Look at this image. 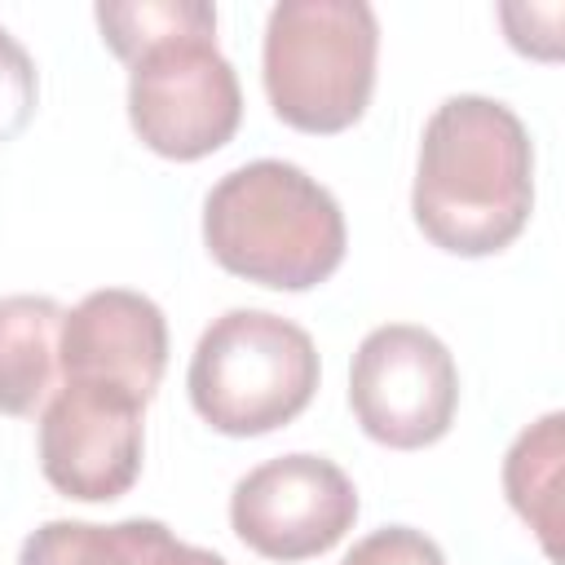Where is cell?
I'll use <instances>...</instances> for the list:
<instances>
[{
  "instance_id": "30bf717a",
  "label": "cell",
  "mask_w": 565,
  "mask_h": 565,
  "mask_svg": "<svg viewBox=\"0 0 565 565\" xmlns=\"http://www.w3.org/2000/svg\"><path fill=\"white\" fill-rule=\"evenodd\" d=\"M62 318L53 296H4L0 300V411L35 415L57 393L62 375Z\"/></svg>"
},
{
  "instance_id": "9c48e42d",
  "label": "cell",
  "mask_w": 565,
  "mask_h": 565,
  "mask_svg": "<svg viewBox=\"0 0 565 565\" xmlns=\"http://www.w3.org/2000/svg\"><path fill=\"white\" fill-rule=\"evenodd\" d=\"M163 366L168 322L163 309L141 291H88L62 318V380H102L150 402Z\"/></svg>"
},
{
  "instance_id": "6da1fadb",
  "label": "cell",
  "mask_w": 565,
  "mask_h": 565,
  "mask_svg": "<svg viewBox=\"0 0 565 565\" xmlns=\"http://www.w3.org/2000/svg\"><path fill=\"white\" fill-rule=\"evenodd\" d=\"M534 150L525 124L494 97H446L424 124L411 212L450 256H494L530 221Z\"/></svg>"
},
{
  "instance_id": "ba28073f",
  "label": "cell",
  "mask_w": 565,
  "mask_h": 565,
  "mask_svg": "<svg viewBox=\"0 0 565 565\" xmlns=\"http://www.w3.org/2000/svg\"><path fill=\"white\" fill-rule=\"evenodd\" d=\"M141 397L102 380H62L40 411V468L79 503H110L141 472Z\"/></svg>"
},
{
  "instance_id": "3957f363",
  "label": "cell",
  "mask_w": 565,
  "mask_h": 565,
  "mask_svg": "<svg viewBox=\"0 0 565 565\" xmlns=\"http://www.w3.org/2000/svg\"><path fill=\"white\" fill-rule=\"evenodd\" d=\"M380 22L362 0H282L265 22V93L300 132L353 128L375 88Z\"/></svg>"
},
{
  "instance_id": "7a4b0ae2",
  "label": "cell",
  "mask_w": 565,
  "mask_h": 565,
  "mask_svg": "<svg viewBox=\"0 0 565 565\" xmlns=\"http://www.w3.org/2000/svg\"><path fill=\"white\" fill-rule=\"evenodd\" d=\"M203 243L234 278L309 291L344 260V212L327 185L282 159L225 172L203 203Z\"/></svg>"
},
{
  "instance_id": "2e32d148",
  "label": "cell",
  "mask_w": 565,
  "mask_h": 565,
  "mask_svg": "<svg viewBox=\"0 0 565 565\" xmlns=\"http://www.w3.org/2000/svg\"><path fill=\"white\" fill-rule=\"evenodd\" d=\"M141 565H230V561L216 556V552H207V547L181 543V539H172L168 525H159L154 539H150V547H146V556H141Z\"/></svg>"
},
{
  "instance_id": "8992f818",
  "label": "cell",
  "mask_w": 565,
  "mask_h": 565,
  "mask_svg": "<svg viewBox=\"0 0 565 565\" xmlns=\"http://www.w3.org/2000/svg\"><path fill=\"white\" fill-rule=\"evenodd\" d=\"M349 406L362 433L393 450H419L450 433L459 371L450 349L411 322L375 327L349 371Z\"/></svg>"
},
{
  "instance_id": "277c9868",
  "label": "cell",
  "mask_w": 565,
  "mask_h": 565,
  "mask_svg": "<svg viewBox=\"0 0 565 565\" xmlns=\"http://www.w3.org/2000/svg\"><path fill=\"white\" fill-rule=\"evenodd\" d=\"M190 402L225 437L291 424L318 388V349L305 327L269 309H230L194 344Z\"/></svg>"
},
{
  "instance_id": "9a60e30c",
  "label": "cell",
  "mask_w": 565,
  "mask_h": 565,
  "mask_svg": "<svg viewBox=\"0 0 565 565\" xmlns=\"http://www.w3.org/2000/svg\"><path fill=\"white\" fill-rule=\"evenodd\" d=\"M340 565H446L441 547L411 525H384L353 543V552Z\"/></svg>"
},
{
  "instance_id": "4fadbf2b",
  "label": "cell",
  "mask_w": 565,
  "mask_h": 565,
  "mask_svg": "<svg viewBox=\"0 0 565 565\" xmlns=\"http://www.w3.org/2000/svg\"><path fill=\"white\" fill-rule=\"evenodd\" d=\"M102 40L119 62H137L146 49L190 35V31H216V9L203 0H132V4H97Z\"/></svg>"
},
{
  "instance_id": "5b68a950",
  "label": "cell",
  "mask_w": 565,
  "mask_h": 565,
  "mask_svg": "<svg viewBox=\"0 0 565 565\" xmlns=\"http://www.w3.org/2000/svg\"><path fill=\"white\" fill-rule=\"evenodd\" d=\"M128 66V119L154 154L190 163L238 132L243 93L234 66L216 49V31L163 40Z\"/></svg>"
},
{
  "instance_id": "7c38bea8",
  "label": "cell",
  "mask_w": 565,
  "mask_h": 565,
  "mask_svg": "<svg viewBox=\"0 0 565 565\" xmlns=\"http://www.w3.org/2000/svg\"><path fill=\"white\" fill-rule=\"evenodd\" d=\"M163 521H119V525H88V521H44L26 534L18 565H141L154 530Z\"/></svg>"
},
{
  "instance_id": "8fae6325",
  "label": "cell",
  "mask_w": 565,
  "mask_h": 565,
  "mask_svg": "<svg viewBox=\"0 0 565 565\" xmlns=\"http://www.w3.org/2000/svg\"><path fill=\"white\" fill-rule=\"evenodd\" d=\"M561 468H565V415L552 411L530 424L508 459H503V490L516 516L539 534L547 561H561Z\"/></svg>"
},
{
  "instance_id": "5bb4252c",
  "label": "cell",
  "mask_w": 565,
  "mask_h": 565,
  "mask_svg": "<svg viewBox=\"0 0 565 565\" xmlns=\"http://www.w3.org/2000/svg\"><path fill=\"white\" fill-rule=\"evenodd\" d=\"M35 97H40V75L31 53L0 26V146L13 141L31 115H35Z\"/></svg>"
},
{
  "instance_id": "52a82bcc",
  "label": "cell",
  "mask_w": 565,
  "mask_h": 565,
  "mask_svg": "<svg viewBox=\"0 0 565 565\" xmlns=\"http://www.w3.org/2000/svg\"><path fill=\"white\" fill-rule=\"evenodd\" d=\"M358 521V490L322 455H278L252 468L230 494L234 534L265 561H309L331 552Z\"/></svg>"
}]
</instances>
